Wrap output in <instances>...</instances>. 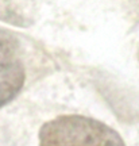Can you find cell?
Returning a JSON list of instances; mask_svg holds the SVG:
<instances>
[{
	"label": "cell",
	"mask_w": 139,
	"mask_h": 146,
	"mask_svg": "<svg viewBox=\"0 0 139 146\" xmlns=\"http://www.w3.org/2000/svg\"><path fill=\"white\" fill-rule=\"evenodd\" d=\"M39 146H126L119 133L83 115H64L39 130Z\"/></svg>",
	"instance_id": "cell-1"
},
{
	"label": "cell",
	"mask_w": 139,
	"mask_h": 146,
	"mask_svg": "<svg viewBox=\"0 0 139 146\" xmlns=\"http://www.w3.org/2000/svg\"><path fill=\"white\" fill-rule=\"evenodd\" d=\"M24 83V69L19 62L0 64V107L19 94Z\"/></svg>",
	"instance_id": "cell-2"
},
{
	"label": "cell",
	"mask_w": 139,
	"mask_h": 146,
	"mask_svg": "<svg viewBox=\"0 0 139 146\" xmlns=\"http://www.w3.org/2000/svg\"><path fill=\"white\" fill-rule=\"evenodd\" d=\"M19 47V42L12 33L0 29V64L10 62Z\"/></svg>",
	"instance_id": "cell-3"
}]
</instances>
